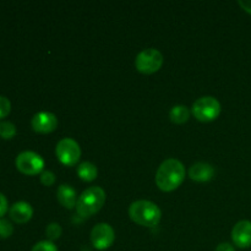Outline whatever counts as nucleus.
<instances>
[{"label": "nucleus", "instance_id": "f257e3e1", "mask_svg": "<svg viewBox=\"0 0 251 251\" xmlns=\"http://www.w3.org/2000/svg\"><path fill=\"white\" fill-rule=\"evenodd\" d=\"M185 179V168L176 158L166 159L156 173V184L162 191H173L181 185Z\"/></svg>", "mask_w": 251, "mask_h": 251}, {"label": "nucleus", "instance_id": "f03ea898", "mask_svg": "<svg viewBox=\"0 0 251 251\" xmlns=\"http://www.w3.org/2000/svg\"><path fill=\"white\" fill-rule=\"evenodd\" d=\"M129 216L139 226L154 227L161 221L162 212L156 203L147 200H139L130 205Z\"/></svg>", "mask_w": 251, "mask_h": 251}, {"label": "nucleus", "instance_id": "7ed1b4c3", "mask_svg": "<svg viewBox=\"0 0 251 251\" xmlns=\"http://www.w3.org/2000/svg\"><path fill=\"white\" fill-rule=\"evenodd\" d=\"M105 202V191L100 186H92L83 191L76 202V211L81 217H91L103 207Z\"/></svg>", "mask_w": 251, "mask_h": 251}, {"label": "nucleus", "instance_id": "20e7f679", "mask_svg": "<svg viewBox=\"0 0 251 251\" xmlns=\"http://www.w3.org/2000/svg\"><path fill=\"white\" fill-rule=\"evenodd\" d=\"M191 113L194 117L200 122H212L217 119L221 113V104L215 97L206 96L196 100L191 108Z\"/></svg>", "mask_w": 251, "mask_h": 251}, {"label": "nucleus", "instance_id": "39448f33", "mask_svg": "<svg viewBox=\"0 0 251 251\" xmlns=\"http://www.w3.org/2000/svg\"><path fill=\"white\" fill-rule=\"evenodd\" d=\"M163 65V55L159 50L153 48H149L137 54L135 59V66L142 74H154Z\"/></svg>", "mask_w": 251, "mask_h": 251}, {"label": "nucleus", "instance_id": "423d86ee", "mask_svg": "<svg viewBox=\"0 0 251 251\" xmlns=\"http://www.w3.org/2000/svg\"><path fill=\"white\" fill-rule=\"evenodd\" d=\"M16 167L26 176H36L43 171L44 159L36 152L24 151L16 157Z\"/></svg>", "mask_w": 251, "mask_h": 251}, {"label": "nucleus", "instance_id": "0eeeda50", "mask_svg": "<svg viewBox=\"0 0 251 251\" xmlns=\"http://www.w3.org/2000/svg\"><path fill=\"white\" fill-rule=\"evenodd\" d=\"M55 154L59 161L65 166H74L81 157V150L77 142L73 139L60 140L55 147Z\"/></svg>", "mask_w": 251, "mask_h": 251}, {"label": "nucleus", "instance_id": "6e6552de", "mask_svg": "<svg viewBox=\"0 0 251 251\" xmlns=\"http://www.w3.org/2000/svg\"><path fill=\"white\" fill-rule=\"evenodd\" d=\"M114 229L108 223H98L91 232V242L97 250H105L114 243Z\"/></svg>", "mask_w": 251, "mask_h": 251}, {"label": "nucleus", "instance_id": "1a4fd4ad", "mask_svg": "<svg viewBox=\"0 0 251 251\" xmlns=\"http://www.w3.org/2000/svg\"><path fill=\"white\" fill-rule=\"evenodd\" d=\"M31 125L34 131L39 134H49L54 131L58 126V119L53 113L39 112L33 115L31 120Z\"/></svg>", "mask_w": 251, "mask_h": 251}, {"label": "nucleus", "instance_id": "9d476101", "mask_svg": "<svg viewBox=\"0 0 251 251\" xmlns=\"http://www.w3.org/2000/svg\"><path fill=\"white\" fill-rule=\"evenodd\" d=\"M232 239L238 248L247 249L251 247V222L240 221L233 227Z\"/></svg>", "mask_w": 251, "mask_h": 251}, {"label": "nucleus", "instance_id": "9b49d317", "mask_svg": "<svg viewBox=\"0 0 251 251\" xmlns=\"http://www.w3.org/2000/svg\"><path fill=\"white\" fill-rule=\"evenodd\" d=\"M10 218L16 223H26L33 216V208L28 202L25 201H19L15 202L9 210Z\"/></svg>", "mask_w": 251, "mask_h": 251}, {"label": "nucleus", "instance_id": "f8f14e48", "mask_svg": "<svg viewBox=\"0 0 251 251\" xmlns=\"http://www.w3.org/2000/svg\"><path fill=\"white\" fill-rule=\"evenodd\" d=\"M215 176V169L211 164L203 163V162H199V163L193 164L189 169V176H190L193 180L200 181H208L213 178Z\"/></svg>", "mask_w": 251, "mask_h": 251}, {"label": "nucleus", "instance_id": "ddd939ff", "mask_svg": "<svg viewBox=\"0 0 251 251\" xmlns=\"http://www.w3.org/2000/svg\"><path fill=\"white\" fill-rule=\"evenodd\" d=\"M56 198H58V201L61 203V206H64L68 210L76 207V202H77L76 191L70 185L63 184V185L59 186L58 191H56Z\"/></svg>", "mask_w": 251, "mask_h": 251}, {"label": "nucleus", "instance_id": "4468645a", "mask_svg": "<svg viewBox=\"0 0 251 251\" xmlns=\"http://www.w3.org/2000/svg\"><path fill=\"white\" fill-rule=\"evenodd\" d=\"M98 169L91 162H82L77 167V176L82 179L83 181H92L97 178Z\"/></svg>", "mask_w": 251, "mask_h": 251}, {"label": "nucleus", "instance_id": "2eb2a0df", "mask_svg": "<svg viewBox=\"0 0 251 251\" xmlns=\"http://www.w3.org/2000/svg\"><path fill=\"white\" fill-rule=\"evenodd\" d=\"M171 120L176 124H184L190 118V110L185 107V105H176L172 108L171 113H169Z\"/></svg>", "mask_w": 251, "mask_h": 251}, {"label": "nucleus", "instance_id": "dca6fc26", "mask_svg": "<svg viewBox=\"0 0 251 251\" xmlns=\"http://www.w3.org/2000/svg\"><path fill=\"white\" fill-rule=\"evenodd\" d=\"M16 135V127L10 122H0V136L2 139H12Z\"/></svg>", "mask_w": 251, "mask_h": 251}, {"label": "nucleus", "instance_id": "f3484780", "mask_svg": "<svg viewBox=\"0 0 251 251\" xmlns=\"http://www.w3.org/2000/svg\"><path fill=\"white\" fill-rule=\"evenodd\" d=\"M61 232L63 230H61L60 225H58V223H50V225L47 226L46 235L49 239V242H53V240H56L60 238Z\"/></svg>", "mask_w": 251, "mask_h": 251}, {"label": "nucleus", "instance_id": "a211bd4d", "mask_svg": "<svg viewBox=\"0 0 251 251\" xmlns=\"http://www.w3.org/2000/svg\"><path fill=\"white\" fill-rule=\"evenodd\" d=\"M14 232L11 223L5 218H0V238H9Z\"/></svg>", "mask_w": 251, "mask_h": 251}, {"label": "nucleus", "instance_id": "6ab92c4d", "mask_svg": "<svg viewBox=\"0 0 251 251\" xmlns=\"http://www.w3.org/2000/svg\"><path fill=\"white\" fill-rule=\"evenodd\" d=\"M31 251H58L56 247L54 245L53 242H49V240H43V242H39L32 248Z\"/></svg>", "mask_w": 251, "mask_h": 251}, {"label": "nucleus", "instance_id": "aec40b11", "mask_svg": "<svg viewBox=\"0 0 251 251\" xmlns=\"http://www.w3.org/2000/svg\"><path fill=\"white\" fill-rule=\"evenodd\" d=\"M11 110V103L5 96H0V119L5 118Z\"/></svg>", "mask_w": 251, "mask_h": 251}, {"label": "nucleus", "instance_id": "412c9836", "mask_svg": "<svg viewBox=\"0 0 251 251\" xmlns=\"http://www.w3.org/2000/svg\"><path fill=\"white\" fill-rule=\"evenodd\" d=\"M41 183L46 186H51L55 183V176L53 172L44 171L41 173Z\"/></svg>", "mask_w": 251, "mask_h": 251}, {"label": "nucleus", "instance_id": "4be33fe9", "mask_svg": "<svg viewBox=\"0 0 251 251\" xmlns=\"http://www.w3.org/2000/svg\"><path fill=\"white\" fill-rule=\"evenodd\" d=\"M7 211V200L4 196V194L0 193V218L6 213Z\"/></svg>", "mask_w": 251, "mask_h": 251}, {"label": "nucleus", "instance_id": "5701e85b", "mask_svg": "<svg viewBox=\"0 0 251 251\" xmlns=\"http://www.w3.org/2000/svg\"><path fill=\"white\" fill-rule=\"evenodd\" d=\"M216 251H235L234 248H233L232 244L229 243H221L217 248H216Z\"/></svg>", "mask_w": 251, "mask_h": 251}, {"label": "nucleus", "instance_id": "b1692460", "mask_svg": "<svg viewBox=\"0 0 251 251\" xmlns=\"http://www.w3.org/2000/svg\"><path fill=\"white\" fill-rule=\"evenodd\" d=\"M238 4L242 6V9H244L245 11L251 14V0H239Z\"/></svg>", "mask_w": 251, "mask_h": 251}]
</instances>
